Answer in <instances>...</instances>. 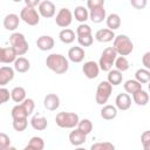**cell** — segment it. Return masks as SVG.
I'll return each mask as SVG.
<instances>
[{
  "label": "cell",
  "mask_w": 150,
  "mask_h": 150,
  "mask_svg": "<svg viewBox=\"0 0 150 150\" xmlns=\"http://www.w3.org/2000/svg\"><path fill=\"white\" fill-rule=\"evenodd\" d=\"M46 66L48 69L54 71L55 74H66L69 69V61L68 59L62 54H49L46 59Z\"/></svg>",
  "instance_id": "obj_1"
},
{
  "label": "cell",
  "mask_w": 150,
  "mask_h": 150,
  "mask_svg": "<svg viewBox=\"0 0 150 150\" xmlns=\"http://www.w3.org/2000/svg\"><path fill=\"white\" fill-rule=\"evenodd\" d=\"M112 48L116 50L117 55L120 56H127L130 55L134 50V43L131 39L125 34L116 35V38L112 41Z\"/></svg>",
  "instance_id": "obj_2"
},
{
  "label": "cell",
  "mask_w": 150,
  "mask_h": 150,
  "mask_svg": "<svg viewBox=\"0 0 150 150\" xmlns=\"http://www.w3.org/2000/svg\"><path fill=\"white\" fill-rule=\"evenodd\" d=\"M55 122L57 127L62 129H75L79 125L80 117L75 112H67V111H61L56 115Z\"/></svg>",
  "instance_id": "obj_3"
},
{
  "label": "cell",
  "mask_w": 150,
  "mask_h": 150,
  "mask_svg": "<svg viewBox=\"0 0 150 150\" xmlns=\"http://www.w3.org/2000/svg\"><path fill=\"white\" fill-rule=\"evenodd\" d=\"M9 43H11V47H13L14 50L16 52L18 56L25 55L29 49V45H28L25 35L22 33H19V32H14L11 34Z\"/></svg>",
  "instance_id": "obj_4"
},
{
  "label": "cell",
  "mask_w": 150,
  "mask_h": 150,
  "mask_svg": "<svg viewBox=\"0 0 150 150\" xmlns=\"http://www.w3.org/2000/svg\"><path fill=\"white\" fill-rule=\"evenodd\" d=\"M117 59V53L112 47H107L98 60L100 69L103 71H110L112 69V66L115 64V60Z\"/></svg>",
  "instance_id": "obj_5"
},
{
  "label": "cell",
  "mask_w": 150,
  "mask_h": 150,
  "mask_svg": "<svg viewBox=\"0 0 150 150\" xmlns=\"http://www.w3.org/2000/svg\"><path fill=\"white\" fill-rule=\"evenodd\" d=\"M111 93H112V86L108 81H101L96 88V94H95L96 103L101 105H105Z\"/></svg>",
  "instance_id": "obj_6"
},
{
  "label": "cell",
  "mask_w": 150,
  "mask_h": 150,
  "mask_svg": "<svg viewBox=\"0 0 150 150\" xmlns=\"http://www.w3.org/2000/svg\"><path fill=\"white\" fill-rule=\"evenodd\" d=\"M20 19L28 26H36L40 22V14L36 8L25 6L20 12Z\"/></svg>",
  "instance_id": "obj_7"
},
{
  "label": "cell",
  "mask_w": 150,
  "mask_h": 150,
  "mask_svg": "<svg viewBox=\"0 0 150 150\" xmlns=\"http://www.w3.org/2000/svg\"><path fill=\"white\" fill-rule=\"evenodd\" d=\"M73 16L74 15L70 12V9L67 8V7H63V8H61L57 12L56 18H55V22H56V25L59 27H61V28L64 29L68 26H70V23L73 22Z\"/></svg>",
  "instance_id": "obj_8"
},
{
  "label": "cell",
  "mask_w": 150,
  "mask_h": 150,
  "mask_svg": "<svg viewBox=\"0 0 150 150\" xmlns=\"http://www.w3.org/2000/svg\"><path fill=\"white\" fill-rule=\"evenodd\" d=\"M100 70H101L100 66L95 61H87L82 66V71H83L84 76L87 79H89V80L96 79L98 76V74H100Z\"/></svg>",
  "instance_id": "obj_9"
},
{
  "label": "cell",
  "mask_w": 150,
  "mask_h": 150,
  "mask_svg": "<svg viewBox=\"0 0 150 150\" xmlns=\"http://www.w3.org/2000/svg\"><path fill=\"white\" fill-rule=\"evenodd\" d=\"M38 12L41 16L48 19V18H53L55 15L56 8H55L54 2H52L49 0H43L40 2L39 7H38Z\"/></svg>",
  "instance_id": "obj_10"
},
{
  "label": "cell",
  "mask_w": 150,
  "mask_h": 150,
  "mask_svg": "<svg viewBox=\"0 0 150 150\" xmlns=\"http://www.w3.org/2000/svg\"><path fill=\"white\" fill-rule=\"evenodd\" d=\"M18 54L13 47H2L0 49V62L1 63H14L18 59Z\"/></svg>",
  "instance_id": "obj_11"
},
{
  "label": "cell",
  "mask_w": 150,
  "mask_h": 150,
  "mask_svg": "<svg viewBox=\"0 0 150 150\" xmlns=\"http://www.w3.org/2000/svg\"><path fill=\"white\" fill-rule=\"evenodd\" d=\"M115 107L118 110L125 111L131 107V97L127 93H121L115 98Z\"/></svg>",
  "instance_id": "obj_12"
},
{
  "label": "cell",
  "mask_w": 150,
  "mask_h": 150,
  "mask_svg": "<svg viewBox=\"0 0 150 150\" xmlns=\"http://www.w3.org/2000/svg\"><path fill=\"white\" fill-rule=\"evenodd\" d=\"M54 45H55V41L50 35H41L36 40V46L42 52H47V50L53 49Z\"/></svg>",
  "instance_id": "obj_13"
},
{
  "label": "cell",
  "mask_w": 150,
  "mask_h": 150,
  "mask_svg": "<svg viewBox=\"0 0 150 150\" xmlns=\"http://www.w3.org/2000/svg\"><path fill=\"white\" fill-rule=\"evenodd\" d=\"M84 49L80 46H75V47H71L69 50H68V60L74 62V63H80L84 60Z\"/></svg>",
  "instance_id": "obj_14"
},
{
  "label": "cell",
  "mask_w": 150,
  "mask_h": 150,
  "mask_svg": "<svg viewBox=\"0 0 150 150\" xmlns=\"http://www.w3.org/2000/svg\"><path fill=\"white\" fill-rule=\"evenodd\" d=\"M115 38H116V35H115L114 30H110L109 28H101L95 33V39L102 43L114 41Z\"/></svg>",
  "instance_id": "obj_15"
},
{
  "label": "cell",
  "mask_w": 150,
  "mask_h": 150,
  "mask_svg": "<svg viewBox=\"0 0 150 150\" xmlns=\"http://www.w3.org/2000/svg\"><path fill=\"white\" fill-rule=\"evenodd\" d=\"M20 16L14 14V13H11V14H7L5 18H4V27L7 29V30H15L18 27H19V23H20Z\"/></svg>",
  "instance_id": "obj_16"
},
{
  "label": "cell",
  "mask_w": 150,
  "mask_h": 150,
  "mask_svg": "<svg viewBox=\"0 0 150 150\" xmlns=\"http://www.w3.org/2000/svg\"><path fill=\"white\" fill-rule=\"evenodd\" d=\"M14 68L9 66H2L0 68V86L4 87L14 79Z\"/></svg>",
  "instance_id": "obj_17"
},
{
  "label": "cell",
  "mask_w": 150,
  "mask_h": 150,
  "mask_svg": "<svg viewBox=\"0 0 150 150\" xmlns=\"http://www.w3.org/2000/svg\"><path fill=\"white\" fill-rule=\"evenodd\" d=\"M43 107L49 111L56 110L60 107V97L56 94H47L43 98Z\"/></svg>",
  "instance_id": "obj_18"
},
{
  "label": "cell",
  "mask_w": 150,
  "mask_h": 150,
  "mask_svg": "<svg viewBox=\"0 0 150 150\" xmlns=\"http://www.w3.org/2000/svg\"><path fill=\"white\" fill-rule=\"evenodd\" d=\"M32 128L34 130H38V131H43L47 129L48 127V121L45 116H41V115H34L30 121H29Z\"/></svg>",
  "instance_id": "obj_19"
},
{
  "label": "cell",
  "mask_w": 150,
  "mask_h": 150,
  "mask_svg": "<svg viewBox=\"0 0 150 150\" xmlns=\"http://www.w3.org/2000/svg\"><path fill=\"white\" fill-rule=\"evenodd\" d=\"M87 139V135L83 134L82 131H80L77 128H75L73 131H70L69 134V142L71 145L75 146H81Z\"/></svg>",
  "instance_id": "obj_20"
},
{
  "label": "cell",
  "mask_w": 150,
  "mask_h": 150,
  "mask_svg": "<svg viewBox=\"0 0 150 150\" xmlns=\"http://www.w3.org/2000/svg\"><path fill=\"white\" fill-rule=\"evenodd\" d=\"M89 19H90L91 22H94V23H101L104 19H107V14H105L104 6L97 7V8H94V9H90V11H89Z\"/></svg>",
  "instance_id": "obj_21"
},
{
  "label": "cell",
  "mask_w": 150,
  "mask_h": 150,
  "mask_svg": "<svg viewBox=\"0 0 150 150\" xmlns=\"http://www.w3.org/2000/svg\"><path fill=\"white\" fill-rule=\"evenodd\" d=\"M101 117L105 121H111L117 116V108L111 104H105L101 109Z\"/></svg>",
  "instance_id": "obj_22"
},
{
  "label": "cell",
  "mask_w": 150,
  "mask_h": 150,
  "mask_svg": "<svg viewBox=\"0 0 150 150\" xmlns=\"http://www.w3.org/2000/svg\"><path fill=\"white\" fill-rule=\"evenodd\" d=\"M11 98L18 104L22 103L27 98L26 97V89L23 87H20V86L19 87H14L12 89V91H11Z\"/></svg>",
  "instance_id": "obj_23"
},
{
  "label": "cell",
  "mask_w": 150,
  "mask_h": 150,
  "mask_svg": "<svg viewBox=\"0 0 150 150\" xmlns=\"http://www.w3.org/2000/svg\"><path fill=\"white\" fill-rule=\"evenodd\" d=\"M75 20H77L81 23H86V21L89 19V11L84 6H76L73 13Z\"/></svg>",
  "instance_id": "obj_24"
},
{
  "label": "cell",
  "mask_w": 150,
  "mask_h": 150,
  "mask_svg": "<svg viewBox=\"0 0 150 150\" xmlns=\"http://www.w3.org/2000/svg\"><path fill=\"white\" fill-rule=\"evenodd\" d=\"M29 68H30V62L28 59L23 56H19L14 62V69L18 73H26L29 70Z\"/></svg>",
  "instance_id": "obj_25"
},
{
  "label": "cell",
  "mask_w": 150,
  "mask_h": 150,
  "mask_svg": "<svg viewBox=\"0 0 150 150\" xmlns=\"http://www.w3.org/2000/svg\"><path fill=\"white\" fill-rule=\"evenodd\" d=\"M105 23H107V27L110 29V30H115V29H118L121 27V18L118 14L116 13H111L107 16L105 19Z\"/></svg>",
  "instance_id": "obj_26"
},
{
  "label": "cell",
  "mask_w": 150,
  "mask_h": 150,
  "mask_svg": "<svg viewBox=\"0 0 150 150\" xmlns=\"http://www.w3.org/2000/svg\"><path fill=\"white\" fill-rule=\"evenodd\" d=\"M123 87H124L125 93L127 94H131V95H134L135 93H137V91H139V90L143 89L142 88V84L138 81H136V80H127L124 82Z\"/></svg>",
  "instance_id": "obj_27"
},
{
  "label": "cell",
  "mask_w": 150,
  "mask_h": 150,
  "mask_svg": "<svg viewBox=\"0 0 150 150\" xmlns=\"http://www.w3.org/2000/svg\"><path fill=\"white\" fill-rule=\"evenodd\" d=\"M59 39L61 42L69 45V43L74 42V40H75V32L70 28H64L59 33Z\"/></svg>",
  "instance_id": "obj_28"
},
{
  "label": "cell",
  "mask_w": 150,
  "mask_h": 150,
  "mask_svg": "<svg viewBox=\"0 0 150 150\" xmlns=\"http://www.w3.org/2000/svg\"><path fill=\"white\" fill-rule=\"evenodd\" d=\"M122 80H123V75L120 70L117 69H111L110 71H108V77H107V81L111 84V86H118L122 83Z\"/></svg>",
  "instance_id": "obj_29"
},
{
  "label": "cell",
  "mask_w": 150,
  "mask_h": 150,
  "mask_svg": "<svg viewBox=\"0 0 150 150\" xmlns=\"http://www.w3.org/2000/svg\"><path fill=\"white\" fill-rule=\"evenodd\" d=\"M132 100L137 105H146L149 102V94L145 90H139L132 95Z\"/></svg>",
  "instance_id": "obj_30"
},
{
  "label": "cell",
  "mask_w": 150,
  "mask_h": 150,
  "mask_svg": "<svg viewBox=\"0 0 150 150\" xmlns=\"http://www.w3.org/2000/svg\"><path fill=\"white\" fill-rule=\"evenodd\" d=\"M11 116L13 120H22V118H27L28 117V114L27 111L25 110V108L22 107V104H16L12 108L11 110Z\"/></svg>",
  "instance_id": "obj_31"
},
{
  "label": "cell",
  "mask_w": 150,
  "mask_h": 150,
  "mask_svg": "<svg viewBox=\"0 0 150 150\" xmlns=\"http://www.w3.org/2000/svg\"><path fill=\"white\" fill-rule=\"evenodd\" d=\"M135 80L138 81L141 84L149 83L150 82V70L145 68H139L135 73Z\"/></svg>",
  "instance_id": "obj_32"
},
{
  "label": "cell",
  "mask_w": 150,
  "mask_h": 150,
  "mask_svg": "<svg viewBox=\"0 0 150 150\" xmlns=\"http://www.w3.org/2000/svg\"><path fill=\"white\" fill-rule=\"evenodd\" d=\"M114 66H115V69H117L121 73H123V71H127L129 69L130 63H129V61H128V59L125 56H117V59L115 60V64Z\"/></svg>",
  "instance_id": "obj_33"
},
{
  "label": "cell",
  "mask_w": 150,
  "mask_h": 150,
  "mask_svg": "<svg viewBox=\"0 0 150 150\" xmlns=\"http://www.w3.org/2000/svg\"><path fill=\"white\" fill-rule=\"evenodd\" d=\"M77 129L80 131H82L83 134L88 135L93 131V122L88 118H83V120H80L79 122V125H77Z\"/></svg>",
  "instance_id": "obj_34"
},
{
  "label": "cell",
  "mask_w": 150,
  "mask_h": 150,
  "mask_svg": "<svg viewBox=\"0 0 150 150\" xmlns=\"http://www.w3.org/2000/svg\"><path fill=\"white\" fill-rule=\"evenodd\" d=\"M28 145L32 146L33 149L35 150H43L45 149V141L42 137H39V136H34L29 139L28 142Z\"/></svg>",
  "instance_id": "obj_35"
},
{
  "label": "cell",
  "mask_w": 150,
  "mask_h": 150,
  "mask_svg": "<svg viewBox=\"0 0 150 150\" xmlns=\"http://www.w3.org/2000/svg\"><path fill=\"white\" fill-rule=\"evenodd\" d=\"M89 35H93L91 34V28L89 25L87 23H81L77 26L76 28V36L77 38H82V36H89Z\"/></svg>",
  "instance_id": "obj_36"
},
{
  "label": "cell",
  "mask_w": 150,
  "mask_h": 150,
  "mask_svg": "<svg viewBox=\"0 0 150 150\" xmlns=\"http://www.w3.org/2000/svg\"><path fill=\"white\" fill-rule=\"evenodd\" d=\"M90 150H116L115 145L110 142H97L90 146Z\"/></svg>",
  "instance_id": "obj_37"
},
{
  "label": "cell",
  "mask_w": 150,
  "mask_h": 150,
  "mask_svg": "<svg viewBox=\"0 0 150 150\" xmlns=\"http://www.w3.org/2000/svg\"><path fill=\"white\" fill-rule=\"evenodd\" d=\"M12 125H13V129H14L15 131L21 132V131L26 130V128H27V125H28V121H27V118H22V120H13Z\"/></svg>",
  "instance_id": "obj_38"
},
{
  "label": "cell",
  "mask_w": 150,
  "mask_h": 150,
  "mask_svg": "<svg viewBox=\"0 0 150 150\" xmlns=\"http://www.w3.org/2000/svg\"><path fill=\"white\" fill-rule=\"evenodd\" d=\"M141 143L143 145V150H150V130H145L142 132Z\"/></svg>",
  "instance_id": "obj_39"
},
{
  "label": "cell",
  "mask_w": 150,
  "mask_h": 150,
  "mask_svg": "<svg viewBox=\"0 0 150 150\" xmlns=\"http://www.w3.org/2000/svg\"><path fill=\"white\" fill-rule=\"evenodd\" d=\"M22 107L25 108V110L27 111V114H28V116L34 111V108H35V102H34V100L33 98H26L22 103Z\"/></svg>",
  "instance_id": "obj_40"
},
{
  "label": "cell",
  "mask_w": 150,
  "mask_h": 150,
  "mask_svg": "<svg viewBox=\"0 0 150 150\" xmlns=\"http://www.w3.org/2000/svg\"><path fill=\"white\" fill-rule=\"evenodd\" d=\"M11 146V138L5 132L0 134V150H6Z\"/></svg>",
  "instance_id": "obj_41"
},
{
  "label": "cell",
  "mask_w": 150,
  "mask_h": 150,
  "mask_svg": "<svg viewBox=\"0 0 150 150\" xmlns=\"http://www.w3.org/2000/svg\"><path fill=\"white\" fill-rule=\"evenodd\" d=\"M77 42L81 47H89L93 45L94 42V36L89 35V36H82V38H77Z\"/></svg>",
  "instance_id": "obj_42"
},
{
  "label": "cell",
  "mask_w": 150,
  "mask_h": 150,
  "mask_svg": "<svg viewBox=\"0 0 150 150\" xmlns=\"http://www.w3.org/2000/svg\"><path fill=\"white\" fill-rule=\"evenodd\" d=\"M9 97H11L9 90L7 88H5V87H1L0 88V102H1V104L6 103L9 100Z\"/></svg>",
  "instance_id": "obj_43"
},
{
  "label": "cell",
  "mask_w": 150,
  "mask_h": 150,
  "mask_svg": "<svg viewBox=\"0 0 150 150\" xmlns=\"http://www.w3.org/2000/svg\"><path fill=\"white\" fill-rule=\"evenodd\" d=\"M104 6V0H88L87 1V7L88 9H94L97 7H102Z\"/></svg>",
  "instance_id": "obj_44"
},
{
  "label": "cell",
  "mask_w": 150,
  "mask_h": 150,
  "mask_svg": "<svg viewBox=\"0 0 150 150\" xmlns=\"http://www.w3.org/2000/svg\"><path fill=\"white\" fill-rule=\"evenodd\" d=\"M130 5L136 9H142L146 6V0H130Z\"/></svg>",
  "instance_id": "obj_45"
},
{
  "label": "cell",
  "mask_w": 150,
  "mask_h": 150,
  "mask_svg": "<svg viewBox=\"0 0 150 150\" xmlns=\"http://www.w3.org/2000/svg\"><path fill=\"white\" fill-rule=\"evenodd\" d=\"M142 63H143V66H144L145 69L150 70V52H146V53L143 54V56H142Z\"/></svg>",
  "instance_id": "obj_46"
},
{
  "label": "cell",
  "mask_w": 150,
  "mask_h": 150,
  "mask_svg": "<svg viewBox=\"0 0 150 150\" xmlns=\"http://www.w3.org/2000/svg\"><path fill=\"white\" fill-rule=\"evenodd\" d=\"M40 2H41V1H39V0H34V1H33V0H26V1H25L26 6H29V7H34V8H35L36 6L39 7Z\"/></svg>",
  "instance_id": "obj_47"
},
{
  "label": "cell",
  "mask_w": 150,
  "mask_h": 150,
  "mask_svg": "<svg viewBox=\"0 0 150 150\" xmlns=\"http://www.w3.org/2000/svg\"><path fill=\"white\" fill-rule=\"evenodd\" d=\"M22 150H35V149H33V148H32V146H29V145H28V144H27V145H26V146H25V148H23V149H22Z\"/></svg>",
  "instance_id": "obj_48"
},
{
  "label": "cell",
  "mask_w": 150,
  "mask_h": 150,
  "mask_svg": "<svg viewBox=\"0 0 150 150\" xmlns=\"http://www.w3.org/2000/svg\"><path fill=\"white\" fill-rule=\"evenodd\" d=\"M6 150H18V149H16L15 146H9V148H8V149H6Z\"/></svg>",
  "instance_id": "obj_49"
},
{
  "label": "cell",
  "mask_w": 150,
  "mask_h": 150,
  "mask_svg": "<svg viewBox=\"0 0 150 150\" xmlns=\"http://www.w3.org/2000/svg\"><path fill=\"white\" fill-rule=\"evenodd\" d=\"M75 150H86V149H84V148H82V146H77Z\"/></svg>",
  "instance_id": "obj_50"
},
{
  "label": "cell",
  "mask_w": 150,
  "mask_h": 150,
  "mask_svg": "<svg viewBox=\"0 0 150 150\" xmlns=\"http://www.w3.org/2000/svg\"><path fill=\"white\" fill-rule=\"evenodd\" d=\"M148 88H149V91H150V82H149V86H148Z\"/></svg>",
  "instance_id": "obj_51"
}]
</instances>
